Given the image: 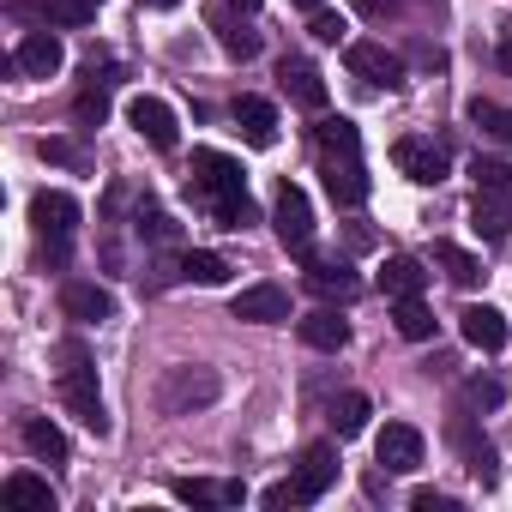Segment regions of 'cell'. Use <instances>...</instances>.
Returning a JSON list of instances; mask_svg holds the SVG:
<instances>
[{"instance_id": "cell-1", "label": "cell", "mask_w": 512, "mask_h": 512, "mask_svg": "<svg viewBox=\"0 0 512 512\" xmlns=\"http://www.w3.org/2000/svg\"><path fill=\"white\" fill-rule=\"evenodd\" d=\"M193 199H205L223 229H247V223H253L241 169H235V157H223V151H193Z\"/></svg>"}, {"instance_id": "cell-2", "label": "cell", "mask_w": 512, "mask_h": 512, "mask_svg": "<svg viewBox=\"0 0 512 512\" xmlns=\"http://www.w3.org/2000/svg\"><path fill=\"white\" fill-rule=\"evenodd\" d=\"M61 398H67V410L91 428V434H109V410H103V386H97V368H91V356L79 350V344H67L61 350Z\"/></svg>"}, {"instance_id": "cell-3", "label": "cell", "mask_w": 512, "mask_h": 512, "mask_svg": "<svg viewBox=\"0 0 512 512\" xmlns=\"http://www.w3.org/2000/svg\"><path fill=\"white\" fill-rule=\"evenodd\" d=\"M217 398V374L211 368H169V380L157 386V410L163 416H193Z\"/></svg>"}, {"instance_id": "cell-4", "label": "cell", "mask_w": 512, "mask_h": 512, "mask_svg": "<svg viewBox=\"0 0 512 512\" xmlns=\"http://www.w3.org/2000/svg\"><path fill=\"white\" fill-rule=\"evenodd\" d=\"M272 229H278V241H284L290 253H308V241H314V205H308V193H302L296 181H284V187H278Z\"/></svg>"}, {"instance_id": "cell-5", "label": "cell", "mask_w": 512, "mask_h": 512, "mask_svg": "<svg viewBox=\"0 0 512 512\" xmlns=\"http://www.w3.org/2000/svg\"><path fill=\"white\" fill-rule=\"evenodd\" d=\"M127 121H133L139 139H151L157 151H175V145H181V121H175V109H169L163 97H133V103H127Z\"/></svg>"}, {"instance_id": "cell-6", "label": "cell", "mask_w": 512, "mask_h": 512, "mask_svg": "<svg viewBox=\"0 0 512 512\" xmlns=\"http://www.w3.org/2000/svg\"><path fill=\"white\" fill-rule=\"evenodd\" d=\"M392 163H398L416 187H440V181H446V145H434V139H398V145H392Z\"/></svg>"}, {"instance_id": "cell-7", "label": "cell", "mask_w": 512, "mask_h": 512, "mask_svg": "<svg viewBox=\"0 0 512 512\" xmlns=\"http://www.w3.org/2000/svg\"><path fill=\"white\" fill-rule=\"evenodd\" d=\"M31 223H37V235L43 241H73V229H79V199L73 193H37L31 199Z\"/></svg>"}, {"instance_id": "cell-8", "label": "cell", "mask_w": 512, "mask_h": 512, "mask_svg": "<svg viewBox=\"0 0 512 512\" xmlns=\"http://www.w3.org/2000/svg\"><path fill=\"white\" fill-rule=\"evenodd\" d=\"M374 458H380L392 476H410V470H422V434H416L410 422H386L380 440H374Z\"/></svg>"}, {"instance_id": "cell-9", "label": "cell", "mask_w": 512, "mask_h": 512, "mask_svg": "<svg viewBox=\"0 0 512 512\" xmlns=\"http://www.w3.org/2000/svg\"><path fill=\"white\" fill-rule=\"evenodd\" d=\"M290 482H296V500H302V506H314V500L338 482V446H326V440H320V446H308Z\"/></svg>"}, {"instance_id": "cell-10", "label": "cell", "mask_w": 512, "mask_h": 512, "mask_svg": "<svg viewBox=\"0 0 512 512\" xmlns=\"http://www.w3.org/2000/svg\"><path fill=\"white\" fill-rule=\"evenodd\" d=\"M13 67H19L25 79H55V73L67 67V49H61L55 31H31V37L13 49Z\"/></svg>"}, {"instance_id": "cell-11", "label": "cell", "mask_w": 512, "mask_h": 512, "mask_svg": "<svg viewBox=\"0 0 512 512\" xmlns=\"http://www.w3.org/2000/svg\"><path fill=\"white\" fill-rule=\"evenodd\" d=\"M344 61H350V73H356V79H368V85H386V91L404 79V61H398L386 43H350V49H344Z\"/></svg>"}, {"instance_id": "cell-12", "label": "cell", "mask_w": 512, "mask_h": 512, "mask_svg": "<svg viewBox=\"0 0 512 512\" xmlns=\"http://www.w3.org/2000/svg\"><path fill=\"white\" fill-rule=\"evenodd\" d=\"M229 314H235V320H253V326H284V320H290V296H284L278 284H253V290L235 296Z\"/></svg>"}, {"instance_id": "cell-13", "label": "cell", "mask_w": 512, "mask_h": 512, "mask_svg": "<svg viewBox=\"0 0 512 512\" xmlns=\"http://www.w3.org/2000/svg\"><path fill=\"white\" fill-rule=\"evenodd\" d=\"M61 314L67 320H79V326H103V320H115V296L103 290V284H67L61 290Z\"/></svg>"}, {"instance_id": "cell-14", "label": "cell", "mask_w": 512, "mask_h": 512, "mask_svg": "<svg viewBox=\"0 0 512 512\" xmlns=\"http://www.w3.org/2000/svg\"><path fill=\"white\" fill-rule=\"evenodd\" d=\"M278 79H284V91H290L302 109H326V79H320V67H314V61L284 55V61H278Z\"/></svg>"}, {"instance_id": "cell-15", "label": "cell", "mask_w": 512, "mask_h": 512, "mask_svg": "<svg viewBox=\"0 0 512 512\" xmlns=\"http://www.w3.org/2000/svg\"><path fill=\"white\" fill-rule=\"evenodd\" d=\"M326 193H332V205H362L368 199V169H362V157H326Z\"/></svg>"}, {"instance_id": "cell-16", "label": "cell", "mask_w": 512, "mask_h": 512, "mask_svg": "<svg viewBox=\"0 0 512 512\" xmlns=\"http://www.w3.org/2000/svg\"><path fill=\"white\" fill-rule=\"evenodd\" d=\"M458 326H464V344H476V350H506V314L500 308H488V302H470L464 314H458Z\"/></svg>"}, {"instance_id": "cell-17", "label": "cell", "mask_w": 512, "mask_h": 512, "mask_svg": "<svg viewBox=\"0 0 512 512\" xmlns=\"http://www.w3.org/2000/svg\"><path fill=\"white\" fill-rule=\"evenodd\" d=\"M296 332H302L308 350H326V356H338V350L350 344V320H338V308H314V314H302Z\"/></svg>"}, {"instance_id": "cell-18", "label": "cell", "mask_w": 512, "mask_h": 512, "mask_svg": "<svg viewBox=\"0 0 512 512\" xmlns=\"http://www.w3.org/2000/svg\"><path fill=\"white\" fill-rule=\"evenodd\" d=\"M235 127H241V139L247 145H278V109L266 103V97H235Z\"/></svg>"}, {"instance_id": "cell-19", "label": "cell", "mask_w": 512, "mask_h": 512, "mask_svg": "<svg viewBox=\"0 0 512 512\" xmlns=\"http://www.w3.org/2000/svg\"><path fill=\"white\" fill-rule=\"evenodd\" d=\"M175 500H187V506H241V500H247V488H241V482H205V476H181V482H175Z\"/></svg>"}, {"instance_id": "cell-20", "label": "cell", "mask_w": 512, "mask_h": 512, "mask_svg": "<svg viewBox=\"0 0 512 512\" xmlns=\"http://www.w3.org/2000/svg\"><path fill=\"white\" fill-rule=\"evenodd\" d=\"M0 494H7V506H19V512H55V488L43 476H31V470H13Z\"/></svg>"}, {"instance_id": "cell-21", "label": "cell", "mask_w": 512, "mask_h": 512, "mask_svg": "<svg viewBox=\"0 0 512 512\" xmlns=\"http://www.w3.org/2000/svg\"><path fill=\"white\" fill-rule=\"evenodd\" d=\"M308 284H314L326 302H356V296H362V278H356L350 266H332V260H314V266H308Z\"/></svg>"}, {"instance_id": "cell-22", "label": "cell", "mask_w": 512, "mask_h": 512, "mask_svg": "<svg viewBox=\"0 0 512 512\" xmlns=\"http://www.w3.org/2000/svg\"><path fill=\"white\" fill-rule=\"evenodd\" d=\"M19 434H25V452H31V458H43V464H67V434H61L49 416H25Z\"/></svg>"}, {"instance_id": "cell-23", "label": "cell", "mask_w": 512, "mask_h": 512, "mask_svg": "<svg viewBox=\"0 0 512 512\" xmlns=\"http://www.w3.org/2000/svg\"><path fill=\"white\" fill-rule=\"evenodd\" d=\"M422 284H428V272H422V260H410V253H392V260H386V272H380V290H386L392 302H404V296H422Z\"/></svg>"}, {"instance_id": "cell-24", "label": "cell", "mask_w": 512, "mask_h": 512, "mask_svg": "<svg viewBox=\"0 0 512 512\" xmlns=\"http://www.w3.org/2000/svg\"><path fill=\"white\" fill-rule=\"evenodd\" d=\"M470 229H476L482 241H494V247L512 235V211L500 205V193H476V205H470Z\"/></svg>"}, {"instance_id": "cell-25", "label": "cell", "mask_w": 512, "mask_h": 512, "mask_svg": "<svg viewBox=\"0 0 512 512\" xmlns=\"http://www.w3.org/2000/svg\"><path fill=\"white\" fill-rule=\"evenodd\" d=\"M434 266L458 284V290H476L482 284V266H476V253H464V247H452V241H434Z\"/></svg>"}, {"instance_id": "cell-26", "label": "cell", "mask_w": 512, "mask_h": 512, "mask_svg": "<svg viewBox=\"0 0 512 512\" xmlns=\"http://www.w3.org/2000/svg\"><path fill=\"white\" fill-rule=\"evenodd\" d=\"M314 145H320L326 157H356V151H362V133H356V121H344V115H326V121L314 127Z\"/></svg>"}, {"instance_id": "cell-27", "label": "cell", "mask_w": 512, "mask_h": 512, "mask_svg": "<svg viewBox=\"0 0 512 512\" xmlns=\"http://www.w3.org/2000/svg\"><path fill=\"white\" fill-rule=\"evenodd\" d=\"M392 326H398V338H410V344H428V338H434V314H428L422 296H404V302L392 308Z\"/></svg>"}, {"instance_id": "cell-28", "label": "cell", "mask_w": 512, "mask_h": 512, "mask_svg": "<svg viewBox=\"0 0 512 512\" xmlns=\"http://www.w3.org/2000/svg\"><path fill=\"white\" fill-rule=\"evenodd\" d=\"M452 440L464 446V464H470V476L488 488V482H494V446H488V440H476V428H470V422H452Z\"/></svg>"}, {"instance_id": "cell-29", "label": "cell", "mask_w": 512, "mask_h": 512, "mask_svg": "<svg viewBox=\"0 0 512 512\" xmlns=\"http://www.w3.org/2000/svg\"><path fill=\"white\" fill-rule=\"evenodd\" d=\"M368 416H374V404H368L362 392H344V398H332V428H338V440H356V434L368 428Z\"/></svg>"}, {"instance_id": "cell-30", "label": "cell", "mask_w": 512, "mask_h": 512, "mask_svg": "<svg viewBox=\"0 0 512 512\" xmlns=\"http://www.w3.org/2000/svg\"><path fill=\"white\" fill-rule=\"evenodd\" d=\"M211 31H217V43H223V55H235V61H253L260 55V31H247L241 19H211Z\"/></svg>"}, {"instance_id": "cell-31", "label": "cell", "mask_w": 512, "mask_h": 512, "mask_svg": "<svg viewBox=\"0 0 512 512\" xmlns=\"http://www.w3.org/2000/svg\"><path fill=\"white\" fill-rule=\"evenodd\" d=\"M181 278H187V284H223V278H229V260H223V253L193 247V253H181Z\"/></svg>"}, {"instance_id": "cell-32", "label": "cell", "mask_w": 512, "mask_h": 512, "mask_svg": "<svg viewBox=\"0 0 512 512\" xmlns=\"http://www.w3.org/2000/svg\"><path fill=\"white\" fill-rule=\"evenodd\" d=\"M109 85H115V73H103V79H97V67H91V85H85V91H79V103H73V115H79L85 127H97V121L109 115Z\"/></svg>"}, {"instance_id": "cell-33", "label": "cell", "mask_w": 512, "mask_h": 512, "mask_svg": "<svg viewBox=\"0 0 512 512\" xmlns=\"http://www.w3.org/2000/svg\"><path fill=\"white\" fill-rule=\"evenodd\" d=\"M470 121H476L482 133H494V139L512 151V109H500V103H482V97H476V103H470Z\"/></svg>"}, {"instance_id": "cell-34", "label": "cell", "mask_w": 512, "mask_h": 512, "mask_svg": "<svg viewBox=\"0 0 512 512\" xmlns=\"http://www.w3.org/2000/svg\"><path fill=\"white\" fill-rule=\"evenodd\" d=\"M91 13H97V0H43V19L49 25H67V31L91 25Z\"/></svg>"}, {"instance_id": "cell-35", "label": "cell", "mask_w": 512, "mask_h": 512, "mask_svg": "<svg viewBox=\"0 0 512 512\" xmlns=\"http://www.w3.org/2000/svg\"><path fill=\"white\" fill-rule=\"evenodd\" d=\"M470 181H476V193H506L512 187V169L500 157H476L470 163Z\"/></svg>"}, {"instance_id": "cell-36", "label": "cell", "mask_w": 512, "mask_h": 512, "mask_svg": "<svg viewBox=\"0 0 512 512\" xmlns=\"http://www.w3.org/2000/svg\"><path fill=\"white\" fill-rule=\"evenodd\" d=\"M139 235L157 241V247H169V241H175V217H169V211H139Z\"/></svg>"}, {"instance_id": "cell-37", "label": "cell", "mask_w": 512, "mask_h": 512, "mask_svg": "<svg viewBox=\"0 0 512 512\" xmlns=\"http://www.w3.org/2000/svg\"><path fill=\"white\" fill-rule=\"evenodd\" d=\"M344 31H350V25H344L338 13H326V7L314 13V37H320V43H344Z\"/></svg>"}, {"instance_id": "cell-38", "label": "cell", "mask_w": 512, "mask_h": 512, "mask_svg": "<svg viewBox=\"0 0 512 512\" xmlns=\"http://www.w3.org/2000/svg\"><path fill=\"white\" fill-rule=\"evenodd\" d=\"M464 398H470L476 410H494V404H500V386H494V380H470V386H464Z\"/></svg>"}, {"instance_id": "cell-39", "label": "cell", "mask_w": 512, "mask_h": 512, "mask_svg": "<svg viewBox=\"0 0 512 512\" xmlns=\"http://www.w3.org/2000/svg\"><path fill=\"white\" fill-rule=\"evenodd\" d=\"M37 151H43L49 163H79V145H73V139H43Z\"/></svg>"}, {"instance_id": "cell-40", "label": "cell", "mask_w": 512, "mask_h": 512, "mask_svg": "<svg viewBox=\"0 0 512 512\" xmlns=\"http://www.w3.org/2000/svg\"><path fill=\"white\" fill-rule=\"evenodd\" d=\"M410 506H416V512H452V500H446V494H434V488L410 494Z\"/></svg>"}, {"instance_id": "cell-41", "label": "cell", "mask_w": 512, "mask_h": 512, "mask_svg": "<svg viewBox=\"0 0 512 512\" xmlns=\"http://www.w3.org/2000/svg\"><path fill=\"white\" fill-rule=\"evenodd\" d=\"M356 7H362L368 19H386V13H398V7H404V0H356Z\"/></svg>"}, {"instance_id": "cell-42", "label": "cell", "mask_w": 512, "mask_h": 512, "mask_svg": "<svg viewBox=\"0 0 512 512\" xmlns=\"http://www.w3.org/2000/svg\"><path fill=\"white\" fill-rule=\"evenodd\" d=\"M223 7H235V13H260V0H223Z\"/></svg>"}, {"instance_id": "cell-43", "label": "cell", "mask_w": 512, "mask_h": 512, "mask_svg": "<svg viewBox=\"0 0 512 512\" xmlns=\"http://www.w3.org/2000/svg\"><path fill=\"white\" fill-rule=\"evenodd\" d=\"M500 67H506V73H512V43H500Z\"/></svg>"}, {"instance_id": "cell-44", "label": "cell", "mask_w": 512, "mask_h": 512, "mask_svg": "<svg viewBox=\"0 0 512 512\" xmlns=\"http://www.w3.org/2000/svg\"><path fill=\"white\" fill-rule=\"evenodd\" d=\"M296 7H308V13H320V7H326V0H296Z\"/></svg>"}, {"instance_id": "cell-45", "label": "cell", "mask_w": 512, "mask_h": 512, "mask_svg": "<svg viewBox=\"0 0 512 512\" xmlns=\"http://www.w3.org/2000/svg\"><path fill=\"white\" fill-rule=\"evenodd\" d=\"M145 7H175V0H145Z\"/></svg>"}, {"instance_id": "cell-46", "label": "cell", "mask_w": 512, "mask_h": 512, "mask_svg": "<svg viewBox=\"0 0 512 512\" xmlns=\"http://www.w3.org/2000/svg\"><path fill=\"white\" fill-rule=\"evenodd\" d=\"M97 7H103V0H97Z\"/></svg>"}]
</instances>
